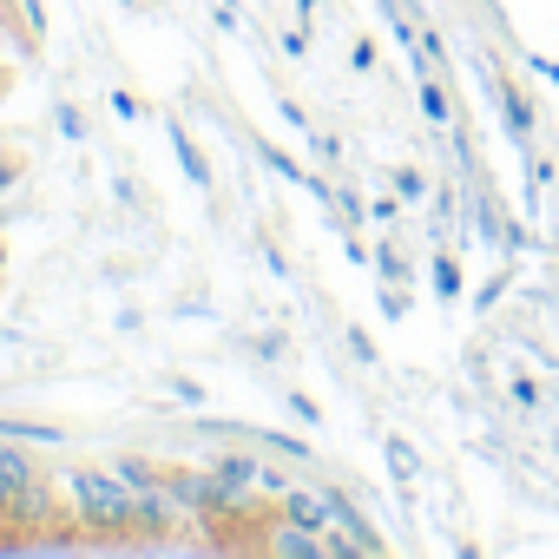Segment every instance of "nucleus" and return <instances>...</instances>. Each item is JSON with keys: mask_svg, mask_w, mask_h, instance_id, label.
<instances>
[{"mask_svg": "<svg viewBox=\"0 0 559 559\" xmlns=\"http://www.w3.org/2000/svg\"><path fill=\"white\" fill-rule=\"evenodd\" d=\"M513 276H520V257H500V270H493L487 284L474 290V317H487V310H493V304H500V297L513 290Z\"/></svg>", "mask_w": 559, "mask_h": 559, "instance_id": "obj_16", "label": "nucleus"}, {"mask_svg": "<svg viewBox=\"0 0 559 559\" xmlns=\"http://www.w3.org/2000/svg\"><path fill=\"white\" fill-rule=\"evenodd\" d=\"M21 178H27V165H21V158H14V152H0V191H14V185H21Z\"/></svg>", "mask_w": 559, "mask_h": 559, "instance_id": "obj_31", "label": "nucleus"}, {"mask_svg": "<svg viewBox=\"0 0 559 559\" xmlns=\"http://www.w3.org/2000/svg\"><path fill=\"white\" fill-rule=\"evenodd\" d=\"M112 198H119V204H139L145 191H139V178H126V171H119V178H112Z\"/></svg>", "mask_w": 559, "mask_h": 559, "instance_id": "obj_35", "label": "nucleus"}, {"mask_svg": "<svg viewBox=\"0 0 559 559\" xmlns=\"http://www.w3.org/2000/svg\"><path fill=\"white\" fill-rule=\"evenodd\" d=\"M165 389H171V395H178V402H185V408H204V402H211V395H204V382H198V376H165Z\"/></svg>", "mask_w": 559, "mask_h": 559, "instance_id": "obj_26", "label": "nucleus"}, {"mask_svg": "<svg viewBox=\"0 0 559 559\" xmlns=\"http://www.w3.org/2000/svg\"><path fill=\"white\" fill-rule=\"evenodd\" d=\"M165 487L178 493V507H185L198 526H211V474H204V467H165Z\"/></svg>", "mask_w": 559, "mask_h": 559, "instance_id": "obj_7", "label": "nucleus"}, {"mask_svg": "<svg viewBox=\"0 0 559 559\" xmlns=\"http://www.w3.org/2000/svg\"><path fill=\"white\" fill-rule=\"evenodd\" d=\"M369 270H376V276H382V284H415V263H408V257H402V243H395V237H389V230H382V237H376V250H369Z\"/></svg>", "mask_w": 559, "mask_h": 559, "instance_id": "obj_13", "label": "nucleus"}, {"mask_svg": "<svg viewBox=\"0 0 559 559\" xmlns=\"http://www.w3.org/2000/svg\"><path fill=\"white\" fill-rule=\"evenodd\" d=\"M487 93H493V106H500V119H507L513 152L526 158V152H533V119H539V112H533V99H526L513 80H493V73H487Z\"/></svg>", "mask_w": 559, "mask_h": 559, "instance_id": "obj_6", "label": "nucleus"}, {"mask_svg": "<svg viewBox=\"0 0 559 559\" xmlns=\"http://www.w3.org/2000/svg\"><path fill=\"white\" fill-rule=\"evenodd\" d=\"M0 14H8V0H0Z\"/></svg>", "mask_w": 559, "mask_h": 559, "instance_id": "obj_41", "label": "nucleus"}, {"mask_svg": "<svg viewBox=\"0 0 559 559\" xmlns=\"http://www.w3.org/2000/svg\"><path fill=\"white\" fill-rule=\"evenodd\" d=\"M389 191H395V198H402L408 211L435 198V185H428V171H421V165H395V171H389Z\"/></svg>", "mask_w": 559, "mask_h": 559, "instance_id": "obj_15", "label": "nucleus"}, {"mask_svg": "<svg viewBox=\"0 0 559 559\" xmlns=\"http://www.w3.org/2000/svg\"><path fill=\"white\" fill-rule=\"evenodd\" d=\"M376 310H382V323H402V317L415 310V297H408V284H382V290H376Z\"/></svg>", "mask_w": 559, "mask_h": 559, "instance_id": "obj_19", "label": "nucleus"}, {"mask_svg": "<svg viewBox=\"0 0 559 559\" xmlns=\"http://www.w3.org/2000/svg\"><path fill=\"white\" fill-rule=\"evenodd\" d=\"M112 474H119V480H126V487L139 493V487H152V480H158L165 467H158V461H145V454H119V461H112Z\"/></svg>", "mask_w": 559, "mask_h": 559, "instance_id": "obj_18", "label": "nucleus"}, {"mask_svg": "<svg viewBox=\"0 0 559 559\" xmlns=\"http://www.w3.org/2000/svg\"><path fill=\"white\" fill-rule=\"evenodd\" d=\"M119 8H145V0H119Z\"/></svg>", "mask_w": 559, "mask_h": 559, "instance_id": "obj_38", "label": "nucleus"}, {"mask_svg": "<svg viewBox=\"0 0 559 559\" xmlns=\"http://www.w3.org/2000/svg\"><path fill=\"white\" fill-rule=\"evenodd\" d=\"M415 99H421V119H428L435 132H448V126H454V93H448V80H441V73H421Z\"/></svg>", "mask_w": 559, "mask_h": 559, "instance_id": "obj_11", "label": "nucleus"}, {"mask_svg": "<svg viewBox=\"0 0 559 559\" xmlns=\"http://www.w3.org/2000/svg\"><path fill=\"white\" fill-rule=\"evenodd\" d=\"M507 395H513V408H526V415L539 408V382H533V376H507Z\"/></svg>", "mask_w": 559, "mask_h": 559, "instance_id": "obj_27", "label": "nucleus"}, {"mask_svg": "<svg viewBox=\"0 0 559 559\" xmlns=\"http://www.w3.org/2000/svg\"><path fill=\"white\" fill-rule=\"evenodd\" d=\"M0 270H8V250H0Z\"/></svg>", "mask_w": 559, "mask_h": 559, "instance_id": "obj_40", "label": "nucleus"}, {"mask_svg": "<svg viewBox=\"0 0 559 559\" xmlns=\"http://www.w3.org/2000/svg\"><path fill=\"white\" fill-rule=\"evenodd\" d=\"M171 152H178V171L198 185V191H217V178H211V158L198 152V139L185 132V119H171Z\"/></svg>", "mask_w": 559, "mask_h": 559, "instance_id": "obj_10", "label": "nucleus"}, {"mask_svg": "<svg viewBox=\"0 0 559 559\" xmlns=\"http://www.w3.org/2000/svg\"><path fill=\"white\" fill-rule=\"evenodd\" d=\"M60 507L80 533L93 539H132V487L112 467H67L60 474Z\"/></svg>", "mask_w": 559, "mask_h": 559, "instance_id": "obj_2", "label": "nucleus"}, {"mask_svg": "<svg viewBox=\"0 0 559 559\" xmlns=\"http://www.w3.org/2000/svg\"><path fill=\"white\" fill-rule=\"evenodd\" d=\"M276 119H284V126H290L297 139H310V132H317V126H310V112H304L297 99H276Z\"/></svg>", "mask_w": 559, "mask_h": 559, "instance_id": "obj_28", "label": "nucleus"}, {"mask_svg": "<svg viewBox=\"0 0 559 559\" xmlns=\"http://www.w3.org/2000/svg\"><path fill=\"white\" fill-rule=\"evenodd\" d=\"M237 349L257 356V362H284V356H290V336H284V330H263V336H237Z\"/></svg>", "mask_w": 559, "mask_h": 559, "instance_id": "obj_17", "label": "nucleus"}, {"mask_svg": "<svg viewBox=\"0 0 559 559\" xmlns=\"http://www.w3.org/2000/svg\"><path fill=\"white\" fill-rule=\"evenodd\" d=\"M526 67H533V73H539V80H546V86H552V93H559V60H552V53H533V60H526Z\"/></svg>", "mask_w": 559, "mask_h": 559, "instance_id": "obj_34", "label": "nucleus"}, {"mask_svg": "<svg viewBox=\"0 0 559 559\" xmlns=\"http://www.w3.org/2000/svg\"><path fill=\"white\" fill-rule=\"evenodd\" d=\"M402 211H408V204H402L395 191H382V198H369V224H382V230H395V224H402Z\"/></svg>", "mask_w": 559, "mask_h": 559, "instance_id": "obj_24", "label": "nucleus"}, {"mask_svg": "<svg viewBox=\"0 0 559 559\" xmlns=\"http://www.w3.org/2000/svg\"><path fill=\"white\" fill-rule=\"evenodd\" d=\"M349 67H356V73H376V40H356V47H349Z\"/></svg>", "mask_w": 559, "mask_h": 559, "instance_id": "obj_33", "label": "nucleus"}, {"mask_svg": "<svg viewBox=\"0 0 559 559\" xmlns=\"http://www.w3.org/2000/svg\"><path fill=\"white\" fill-rule=\"evenodd\" d=\"M106 106H112V119H119V126H139V119L152 112V106H145L132 86H112V99H106Z\"/></svg>", "mask_w": 559, "mask_h": 559, "instance_id": "obj_20", "label": "nucleus"}, {"mask_svg": "<svg viewBox=\"0 0 559 559\" xmlns=\"http://www.w3.org/2000/svg\"><path fill=\"white\" fill-rule=\"evenodd\" d=\"M53 126H60V139H67V145H86V112H80L73 99H60V106H53Z\"/></svg>", "mask_w": 559, "mask_h": 559, "instance_id": "obj_21", "label": "nucleus"}, {"mask_svg": "<svg viewBox=\"0 0 559 559\" xmlns=\"http://www.w3.org/2000/svg\"><path fill=\"white\" fill-rule=\"evenodd\" d=\"M428 284H435L441 304H461V290H467V270H461V257L448 243H435V257H428Z\"/></svg>", "mask_w": 559, "mask_h": 559, "instance_id": "obj_9", "label": "nucleus"}, {"mask_svg": "<svg viewBox=\"0 0 559 559\" xmlns=\"http://www.w3.org/2000/svg\"><path fill=\"white\" fill-rule=\"evenodd\" d=\"M250 448H263V454H276V461H290V467H310V474H323L317 448H310L304 435H290V428H250Z\"/></svg>", "mask_w": 559, "mask_h": 559, "instance_id": "obj_8", "label": "nucleus"}, {"mask_svg": "<svg viewBox=\"0 0 559 559\" xmlns=\"http://www.w3.org/2000/svg\"><path fill=\"white\" fill-rule=\"evenodd\" d=\"M382 461H389V474L402 480V487H415L428 467H421V448L408 441V435H382Z\"/></svg>", "mask_w": 559, "mask_h": 559, "instance_id": "obj_12", "label": "nucleus"}, {"mask_svg": "<svg viewBox=\"0 0 559 559\" xmlns=\"http://www.w3.org/2000/svg\"><path fill=\"white\" fill-rule=\"evenodd\" d=\"M0 93H8V73H0Z\"/></svg>", "mask_w": 559, "mask_h": 559, "instance_id": "obj_39", "label": "nucleus"}, {"mask_svg": "<svg viewBox=\"0 0 559 559\" xmlns=\"http://www.w3.org/2000/svg\"><path fill=\"white\" fill-rule=\"evenodd\" d=\"M290 14H297V21H310V14H317V0H290Z\"/></svg>", "mask_w": 559, "mask_h": 559, "instance_id": "obj_36", "label": "nucleus"}, {"mask_svg": "<svg viewBox=\"0 0 559 559\" xmlns=\"http://www.w3.org/2000/svg\"><path fill=\"white\" fill-rule=\"evenodd\" d=\"M284 408L297 415V428H323V408H317V395H304V389H284Z\"/></svg>", "mask_w": 559, "mask_h": 559, "instance_id": "obj_23", "label": "nucleus"}, {"mask_svg": "<svg viewBox=\"0 0 559 559\" xmlns=\"http://www.w3.org/2000/svg\"><path fill=\"white\" fill-rule=\"evenodd\" d=\"M257 552H270V559H330V533H310V526H297V520H284L270 507Z\"/></svg>", "mask_w": 559, "mask_h": 559, "instance_id": "obj_5", "label": "nucleus"}, {"mask_svg": "<svg viewBox=\"0 0 559 559\" xmlns=\"http://www.w3.org/2000/svg\"><path fill=\"white\" fill-rule=\"evenodd\" d=\"M211 21H217V27H224V34H243V14H237V8H230V0H217V8H211Z\"/></svg>", "mask_w": 559, "mask_h": 559, "instance_id": "obj_32", "label": "nucleus"}, {"mask_svg": "<svg viewBox=\"0 0 559 559\" xmlns=\"http://www.w3.org/2000/svg\"><path fill=\"white\" fill-rule=\"evenodd\" d=\"M526 185H533V191L546 198V191L559 185V171H552V158H539V152H526Z\"/></svg>", "mask_w": 559, "mask_h": 559, "instance_id": "obj_25", "label": "nucleus"}, {"mask_svg": "<svg viewBox=\"0 0 559 559\" xmlns=\"http://www.w3.org/2000/svg\"><path fill=\"white\" fill-rule=\"evenodd\" d=\"M284 53H290V60H310V27H304V21L284 27Z\"/></svg>", "mask_w": 559, "mask_h": 559, "instance_id": "obj_30", "label": "nucleus"}, {"mask_svg": "<svg viewBox=\"0 0 559 559\" xmlns=\"http://www.w3.org/2000/svg\"><path fill=\"white\" fill-rule=\"evenodd\" d=\"M310 152H317V165H343V145H336V132H310Z\"/></svg>", "mask_w": 559, "mask_h": 559, "instance_id": "obj_29", "label": "nucleus"}, {"mask_svg": "<svg viewBox=\"0 0 559 559\" xmlns=\"http://www.w3.org/2000/svg\"><path fill=\"white\" fill-rule=\"evenodd\" d=\"M67 507H60V474L40 467L34 441H0V526L14 533H40L53 526Z\"/></svg>", "mask_w": 559, "mask_h": 559, "instance_id": "obj_1", "label": "nucleus"}, {"mask_svg": "<svg viewBox=\"0 0 559 559\" xmlns=\"http://www.w3.org/2000/svg\"><path fill=\"white\" fill-rule=\"evenodd\" d=\"M343 349L362 362V369H382V349L369 343V330H356V323H343Z\"/></svg>", "mask_w": 559, "mask_h": 559, "instance_id": "obj_22", "label": "nucleus"}, {"mask_svg": "<svg viewBox=\"0 0 559 559\" xmlns=\"http://www.w3.org/2000/svg\"><path fill=\"white\" fill-rule=\"evenodd\" d=\"M480 8H493V0H480Z\"/></svg>", "mask_w": 559, "mask_h": 559, "instance_id": "obj_42", "label": "nucleus"}, {"mask_svg": "<svg viewBox=\"0 0 559 559\" xmlns=\"http://www.w3.org/2000/svg\"><path fill=\"white\" fill-rule=\"evenodd\" d=\"M0 441H34V448H60L67 428L60 421H14V415H0Z\"/></svg>", "mask_w": 559, "mask_h": 559, "instance_id": "obj_14", "label": "nucleus"}, {"mask_svg": "<svg viewBox=\"0 0 559 559\" xmlns=\"http://www.w3.org/2000/svg\"><path fill=\"white\" fill-rule=\"evenodd\" d=\"M257 467H263V448H243V441H230V448H217L204 461V474H211V526H243V520H257L270 507L257 493Z\"/></svg>", "mask_w": 559, "mask_h": 559, "instance_id": "obj_3", "label": "nucleus"}, {"mask_svg": "<svg viewBox=\"0 0 559 559\" xmlns=\"http://www.w3.org/2000/svg\"><path fill=\"white\" fill-rule=\"evenodd\" d=\"M317 480H323V500H330V559H382L389 539H382L376 520L356 507V493L336 487L330 474H317Z\"/></svg>", "mask_w": 559, "mask_h": 559, "instance_id": "obj_4", "label": "nucleus"}, {"mask_svg": "<svg viewBox=\"0 0 559 559\" xmlns=\"http://www.w3.org/2000/svg\"><path fill=\"white\" fill-rule=\"evenodd\" d=\"M8 217H21V211H14V204H8V198H0V224H8Z\"/></svg>", "mask_w": 559, "mask_h": 559, "instance_id": "obj_37", "label": "nucleus"}]
</instances>
